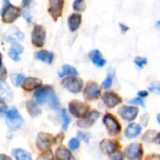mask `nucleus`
<instances>
[{"label":"nucleus","instance_id":"1","mask_svg":"<svg viewBox=\"0 0 160 160\" xmlns=\"http://www.w3.org/2000/svg\"><path fill=\"white\" fill-rule=\"evenodd\" d=\"M36 101L39 104H48L52 109L57 110L60 107L59 100L52 86L46 85L39 87L34 95Z\"/></svg>","mask_w":160,"mask_h":160},{"label":"nucleus","instance_id":"2","mask_svg":"<svg viewBox=\"0 0 160 160\" xmlns=\"http://www.w3.org/2000/svg\"><path fill=\"white\" fill-rule=\"evenodd\" d=\"M4 116L6 117L7 125L11 130L19 129L23 124V118L20 115L18 110L14 107L9 110H7L4 113Z\"/></svg>","mask_w":160,"mask_h":160},{"label":"nucleus","instance_id":"3","mask_svg":"<svg viewBox=\"0 0 160 160\" xmlns=\"http://www.w3.org/2000/svg\"><path fill=\"white\" fill-rule=\"evenodd\" d=\"M22 14V9L19 7H15L12 5H9L5 9L1 10V17L2 21L5 23H12L15 22Z\"/></svg>","mask_w":160,"mask_h":160},{"label":"nucleus","instance_id":"4","mask_svg":"<svg viewBox=\"0 0 160 160\" xmlns=\"http://www.w3.org/2000/svg\"><path fill=\"white\" fill-rule=\"evenodd\" d=\"M62 85L69 92L73 94H78L82 91L83 86V82L82 79L77 77H68L62 81Z\"/></svg>","mask_w":160,"mask_h":160},{"label":"nucleus","instance_id":"5","mask_svg":"<svg viewBox=\"0 0 160 160\" xmlns=\"http://www.w3.org/2000/svg\"><path fill=\"white\" fill-rule=\"evenodd\" d=\"M45 37H46V31L42 25L37 24L35 25L32 34H31V40L32 44L36 47L41 48L44 46L45 43Z\"/></svg>","mask_w":160,"mask_h":160},{"label":"nucleus","instance_id":"6","mask_svg":"<svg viewBox=\"0 0 160 160\" xmlns=\"http://www.w3.org/2000/svg\"><path fill=\"white\" fill-rule=\"evenodd\" d=\"M69 112L76 117H84L89 111V106L78 100H73L69 103Z\"/></svg>","mask_w":160,"mask_h":160},{"label":"nucleus","instance_id":"7","mask_svg":"<svg viewBox=\"0 0 160 160\" xmlns=\"http://www.w3.org/2000/svg\"><path fill=\"white\" fill-rule=\"evenodd\" d=\"M104 125L106 126L108 131L111 135H117L121 131V126L119 125L118 121L111 114H106L103 119Z\"/></svg>","mask_w":160,"mask_h":160},{"label":"nucleus","instance_id":"8","mask_svg":"<svg viewBox=\"0 0 160 160\" xmlns=\"http://www.w3.org/2000/svg\"><path fill=\"white\" fill-rule=\"evenodd\" d=\"M127 158L129 160H142L143 149L139 143H132L126 149Z\"/></svg>","mask_w":160,"mask_h":160},{"label":"nucleus","instance_id":"9","mask_svg":"<svg viewBox=\"0 0 160 160\" xmlns=\"http://www.w3.org/2000/svg\"><path fill=\"white\" fill-rule=\"evenodd\" d=\"M84 98L88 100H96L100 97V88L98 85L94 82H88L84 89Z\"/></svg>","mask_w":160,"mask_h":160},{"label":"nucleus","instance_id":"10","mask_svg":"<svg viewBox=\"0 0 160 160\" xmlns=\"http://www.w3.org/2000/svg\"><path fill=\"white\" fill-rule=\"evenodd\" d=\"M53 143V137L51 134L41 132L38 135L37 139V146L40 150H46L50 148Z\"/></svg>","mask_w":160,"mask_h":160},{"label":"nucleus","instance_id":"11","mask_svg":"<svg viewBox=\"0 0 160 160\" xmlns=\"http://www.w3.org/2000/svg\"><path fill=\"white\" fill-rule=\"evenodd\" d=\"M63 8L64 0H50L49 13L54 20H57L62 15Z\"/></svg>","mask_w":160,"mask_h":160},{"label":"nucleus","instance_id":"12","mask_svg":"<svg viewBox=\"0 0 160 160\" xmlns=\"http://www.w3.org/2000/svg\"><path fill=\"white\" fill-rule=\"evenodd\" d=\"M139 110L136 107H128L124 106L118 110L119 115L126 121H133L138 115Z\"/></svg>","mask_w":160,"mask_h":160},{"label":"nucleus","instance_id":"13","mask_svg":"<svg viewBox=\"0 0 160 160\" xmlns=\"http://www.w3.org/2000/svg\"><path fill=\"white\" fill-rule=\"evenodd\" d=\"M100 113L97 111H92L90 112H88L82 120H80L78 122V126L81 128H89L92 125H94V123L99 118Z\"/></svg>","mask_w":160,"mask_h":160},{"label":"nucleus","instance_id":"14","mask_svg":"<svg viewBox=\"0 0 160 160\" xmlns=\"http://www.w3.org/2000/svg\"><path fill=\"white\" fill-rule=\"evenodd\" d=\"M103 102L108 108H114L115 106L119 105L122 102V98L115 93L113 92H107L104 94L103 98Z\"/></svg>","mask_w":160,"mask_h":160},{"label":"nucleus","instance_id":"15","mask_svg":"<svg viewBox=\"0 0 160 160\" xmlns=\"http://www.w3.org/2000/svg\"><path fill=\"white\" fill-rule=\"evenodd\" d=\"M89 58L91 59V61L93 62V64L97 67H103L105 66V64L107 63L106 59L103 58L102 53L100 52L99 50H93L89 52Z\"/></svg>","mask_w":160,"mask_h":160},{"label":"nucleus","instance_id":"16","mask_svg":"<svg viewBox=\"0 0 160 160\" xmlns=\"http://www.w3.org/2000/svg\"><path fill=\"white\" fill-rule=\"evenodd\" d=\"M68 28L71 32H75L79 29L82 23V15L79 13H73L71 14L68 19Z\"/></svg>","mask_w":160,"mask_h":160},{"label":"nucleus","instance_id":"17","mask_svg":"<svg viewBox=\"0 0 160 160\" xmlns=\"http://www.w3.org/2000/svg\"><path fill=\"white\" fill-rule=\"evenodd\" d=\"M41 84H42V82L39 79L34 78V77H29L24 80V82L22 83V87L26 91H32L34 89L41 87Z\"/></svg>","mask_w":160,"mask_h":160},{"label":"nucleus","instance_id":"18","mask_svg":"<svg viewBox=\"0 0 160 160\" xmlns=\"http://www.w3.org/2000/svg\"><path fill=\"white\" fill-rule=\"evenodd\" d=\"M24 49L22 45L18 44V43H13L11 44V47L9 48L8 51V56L15 62L20 61V54H22L23 52Z\"/></svg>","mask_w":160,"mask_h":160},{"label":"nucleus","instance_id":"19","mask_svg":"<svg viewBox=\"0 0 160 160\" xmlns=\"http://www.w3.org/2000/svg\"><path fill=\"white\" fill-rule=\"evenodd\" d=\"M35 57L37 60H39L43 63H46L48 65H51L53 61V58H54V55L52 52H49V51H39V52H37L35 53Z\"/></svg>","mask_w":160,"mask_h":160},{"label":"nucleus","instance_id":"20","mask_svg":"<svg viewBox=\"0 0 160 160\" xmlns=\"http://www.w3.org/2000/svg\"><path fill=\"white\" fill-rule=\"evenodd\" d=\"M141 132H142V127L138 124L132 123L127 128L125 131V135L128 139H133L138 135H140Z\"/></svg>","mask_w":160,"mask_h":160},{"label":"nucleus","instance_id":"21","mask_svg":"<svg viewBox=\"0 0 160 160\" xmlns=\"http://www.w3.org/2000/svg\"><path fill=\"white\" fill-rule=\"evenodd\" d=\"M101 149L104 153L108 155H112L117 149V142L111 140H105L101 142Z\"/></svg>","mask_w":160,"mask_h":160},{"label":"nucleus","instance_id":"22","mask_svg":"<svg viewBox=\"0 0 160 160\" xmlns=\"http://www.w3.org/2000/svg\"><path fill=\"white\" fill-rule=\"evenodd\" d=\"M26 109L28 113L32 116V117H36L38 116L41 113V110L39 109V107L37 105L36 102L34 101H27L26 102Z\"/></svg>","mask_w":160,"mask_h":160},{"label":"nucleus","instance_id":"23","mask_svg":"<svg viewBox=\"0 0 160 160\" xmlns=\"http://www.w3.org/2000/svg\"><path fill=\"white\" fill-rule=\"evenodd\" d=\"M13 29V34L9 35L6 38L7 41L10 42L11 44L13 43H17V40H22L24 38V35L23 33H22L18 28H12Z\"/></svg>","mask_w":160,"mask_h":160},{"label":"nucleus","instance_id":"24","mask_svg":"<svg viewBox=\"0 0 160 160\" xmlns=\"http://www.w3.org/2000/svg\"><path fill=\"white\" fill-rule=\"evenodd\" d=\"M78 74H79V72L77 71V69L74 67H72L70 65H64L62 67L61 71L59 72V77L60 78H63L65 76H69V75H75V76H77Z\"/></svg>","mask_w":160,"mask_h":160},{"label":"nucleus","instance_id":"25","mask_svg":"<svg viewBox=\"0 0 160 160\" xmlns=\"http://www.w3.org/2000/svg\"><path fill=\"white\" fill-rule=\"evenodd\" d=\"M0 94L2 98H7L8 100L12 99V93L8 84L5 82V81L0 82Z\"/></svg>","mask_w":160,"mask_h":160},{"label":"nucleus","instance_id":"26","mask_svg":"<svg viewBox=\"0 0 160 160\" xmlns=\"http://www.w3.org/2000/svg\"><path fill=\"white\" fill-rule=\"evenodd\" d=\"M56 158L57 160H70L71 154L67 148L60 147L56 150Z\"/></svg>","mask_w":160,"mask_h":160},{"label":"nucleus","instance_id":"27","mask_svg":"<svg viewBox=\"0 0 160 160\" xmlns=\"http://www.w3.org/2000/svg\"><path fill=\"white\" fill-rule=\"evenodd\" d=\"M13 156L15 157L16 160H32L31 156L28 152L22 149H16L13 151Z\"/></svg>","mask_w":160,"mask_h":160},{"label":"nucleus","instance_id":"28","mask_svg":"<svg viewBox=\"0 0 160 160\" xmlns=\"http://www.w3.org/2000/svg\"><path fill=\"white\" fill-rule=\"evenodd\" d=\"M157 135H158V133H157L156 131H154V130H149V131H147V132L143 135L142 140H143L144 142H152L156 141Z\"/></svg>","mask_w":160,"mask_h":160},{"label":"nucleus","instance_id":"29","mask_svg":"<svg viewBox=\"0 0 160 160\" xmlns=\"http://www.w3.org/2000/svg\"><path fill=\"white\" fill-rule=\"evenodd\" d=\"M61 118H62V120H63V126H62V127H63V130H67L68 128V126H69L70 119H69V117L68 116L66 110H62V111H61Z\"/></svg>","mask_w":160,"mask_h":160},{"label":"nucleus","instance_id":"30","mask_svg":"<svg viewBox=\"0 0 160 160\" xmlns=\"http://www.w3.org/2000/svg\"><path fill=\"white\" fill-rule=\"evenodd\" d=\"M112 82H113V74L112 73H109L107 75V77L105 78L104 82H102V87L104 89H109L112 86Z\"/></svg>","mask_w":160,"mask_h":160},{"label":"nucleus","instance_id":"31","mask_svg":"<svg viewBox=\"0 0 160 160\" xmlns=\"http://www.w3.org/2000/svg\"><path fill=\"white\" fill-rule=\"evenodd\" d=\"M25 78L23 74H16L15 76L12 77V82L15 86H20L22 83H23Z\"/></svg>","mask_w":160,"mask_h":160},{"label":"nucleus","instance_id":"32","mask_svg":"<svg viewBox=\"0 0 160 160\" xmlns=\"http://www.w3.org/2000/svg\"><path fill=\"white\" fill-rule=\"evenodd\" d=\"M134 63L136 66H138L140 68H142L146 64H147V59L145 57H141V56H137L134 59Z\"/></svg>","mask_w":160,"mask_h":160},{"label":"nucleus","instance_id":"33","mask_svg":"<svg viewBox=\"0 0 160 160\" xmlns=\"http://www.w3.org/2000/svg\"><path fill=\"white\" fill-rule=\"evenodd\" d=\"M73 8L77 11L84 9V0H75L73 3Z\"/></svg>","mask_w":160,"mask_h":160},{"label":"nucleus","instance_id":"34","mask_svg":"<svg viewBox=\"0 0 160 160\" xmlns=\"http://www.w3.org/2000/svg\"><path fill=\"white\" fill-rule=\"evenodd\" d=\"M68 147L71 149V150H77L79 147H80V142L78 139L74 138V139H71L68 142Z\"/></svg>","mask_w":160,"mask_h":160},{"label":"nucleus","instance_id":"35","mask_svg":"<svg viewBox=\"0 0 160 160\" xmlns=\"http://www.w3.org/2000/svg\"><path fill=\"white\" fill-rule=\"evenodd\" d=\"M52 153L51 151H47L45 153H43L42 155H40L38 157V160H52Z\"/></svg>","mask_w":160,"mask_h":160},{"label":"nucleus","instance_id":"36","mask_svg":"<svg viewBox=\"0 0 160 160\" xmlns=\"http://www.w3.org/2000/svg\"><path fill=\"white\" fill-rule=\"evenodd\" d=\"M22 15H23V18L25 19V21L28 22V23H32L33 22V20H32V16L30 14V10L28 8H26L23 12H22Z\"/></svg>","mask_w":160,"mask_h":160},{"label":"nucleus","instance_id":"37","mask_svg":"<svg viewBox=\"0 0 160 160\" xmlns=\"http://www.w3.org/2000/svg\"><path fill=\"white\" fill-rule=\"evenodd\" d=\"M149 90L153 93L160 94V83H154L149 87Z\"/></svg>","mask_w":160,"mask_h":160},{"label":"nucleus","instance_id":"38","mask_svg":"<svg viewBox=\"0 0 160 160\" xmlns=\"http://www.w3.org/2000/svg\"><path fill=\"white\" fill-rule=\"evenodd\" d=\"M112 160H124V156L121 152H115L114 154L111 155Z\"/></svg>","mask_w":160,"mask_h":160},{"label":"nucleus","instance_id":"39","mask_svg":"<svg viewBox=\"0 0 160 160\" xmlns=\"http://www.w3.org/2000/svg\"><path fill=\"white\" fill-rule=\"evenodd\" d=\"M78 136H79L83 142H85L86 143H89V137H88V135H86L85 133H83V132H82V131H79V132H78Z\"/></svg>","mask_w":160,"mask_h":160},{"label":"nucleus","instance_id":"40","mask_svg":"<svg viewBox=\"0 0 160 160\" xmlns=\"http://www.w3.org/2000/svg\"><path fill=\"white\" fill-rule=\"evenodd\" d=\"M129 103H132V104H139L142 107H145L144 105V102H143V99L142 98H136V99H133V100H130Z\"/></svg>","mask_w":160,"mask_h":160},{"label":"nucleus","instance_id":"41","mask_svg":"<svg viewBox=\"0 0 160 160\" xmlns=\"http://www.w3.org/2000/svg\"><path fill=\"white\" fill-rule=\"evenodd\" d=\"M119 26H120V29H121V31H122L123 34H126V33L129 30V27H128V25L124 24V23H120Z\"/></svg>","mask_w":160,"mask_h":160},{"label":"nucleus","instance_id":"42","mask_svg":"<svg viewBox=\"0 0 160 160\" xmlns=\"http://www.w3.org/2000/svg\"><path fill=\"white\" fill-rule=\"evenodd\" d=\"M145 160H160V156H158V155H152V156H148Z\"/></svg>","mask_w":160,"mask_h":160},{"label":"nucleus","instance_id":"43","mask_svg":"<svg viewBox=\"0 0 160 160\" xmlns=\"http://www.w3.org/2000/svg\"><path fill=\"white\" fill-rule=\"evenodd\" d=\"M5 76H6V70H5V67L2 63V66H1V81H4Z\"/></svg>","mask_w":160,"mask_h":160},{"label":"nucleus","instance_id":"44","mask_svg":"<svg viewBox=\"0 0 160 160\" xmlns=\"http://www.w3.org/2000/svg\"><path fill=\"white\" fill-rule=\"evenodd\" d=\"M9 5H10L9 0H3V6H2V9H1V10L5 9V8H8Z\"/></svg>","mask_w":160,"mask_h":160},{"label":"nucleus","instance_id":"45","mask_svg":"<svg viewBox=\"0 0 160 160\" xmlns=\"http://www.w3.org/2000/svg\"><path fill=\"white\" fill-rule=\"evenodd\" d=\"M32 0H22V7L27 8L30 4H31Z\"/></svg>","mask_w":160,"mask_h":160},{"label":"nucleus","instance_id":"46","mask_svg":"<svg viewBox=\"0 0 160 160\" xmlns=\"http://www.w3.org/2000/svg\"><path fill=\"white\" fill-rule=\"evenodd\" d=\"M139 96L142 97V98H144V97H147L148 96V93L146 91H140L139 92Z\"/></svg>","mask_w":160,"mask_h":160},{"label":"nucleus","instance_id":"47","mask_svg":"<svg viewBox=\"0 0 160 160\" xmlns=\"http://www.w3.org/2000/svg\"><path fill=\"white\" fill-rule=\"evenodd\" d=\"M0 160H11L8 157L5 156V155H1L0 156Z\"/></svg>","mask_w":160,"mask_h":160},{"label":"nucleus","instance_id":"48","mask_svg":"<svg viewBox=\"0 0 160 160\" xmlns=\"http://www.w3.org/2000/svg\"><path fill=\"white\" fill-rule=\"evenodd\" d=\"M158 144H160V132L157 135V138H156V141H155Z\"/></svg>","mask_w":160,"mask_h":160},{"label":"nucleus","instance_id":"49","mask_svg":"<svg viewBox=\"0 0 160 160\" xmlns=\"http://www.w3.org/2000/svg\"><path fill=\"white\" fill-rule=\"evenodd\" d=\"M156 26H157L158 28H160V20L159 21H158V22H156Z\"/></svg>","mask_w":160,"mask_h":160},{"label":"nucleus","instance_id":"50","mask_svg":"<svg viewBox=\"0 0 160 160\" xmlns=\"http://www.w3.org/2000/svg\"><path fill=\"white\" fill-rule=\"evenodd\" d=\"M157 119H158V123H159L160 125V113L158 115V117H157Z\"/></svg>","mask_w":160,"mask_h":160}]
</instances>
